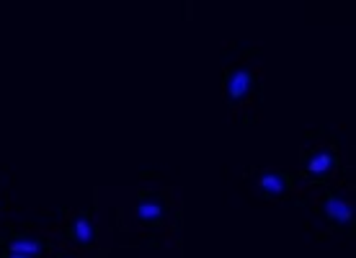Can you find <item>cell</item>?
<instances>
[{
	"instance_id": "7",
	"label": "cell",
	"mask_w": 356,
	"mask_h": 258,
	"mask_svg": "<svg viewBox=\"0 0 356 258\" xmlns=\"http://www.w3.org/2000/svg\"><path fill=\"white\" fill-rule=\"evenodd\" d=\"M49 250V241L34 238V235H16L8 241V253H24V256H42Z\"/></svg>"
},
{
	"instance_id": "2",
	"label": "cell",
	"mask_w": 356,
	"mask_h": 258,
	"mask_svg": "<svg viewBox=\"0 0 356 258\" xmlns=\"http://www.w3.org/2000/svg\"><path fill=\"white\" fill-rule=\"evenodd\" d=\"M253 86H256V72L245 67V65H235L225 72V98L230 106H238L243 101H248V96L253 93Z\"/></svg>"
},
{
	"instance_id": "5",
	"label": "cell",
	"mask_w": 356,
	"mask_h": 258,
	"mask_svg": "<svg viewBox=\"0 0 356 258\" xmlns=\"http://www.w3.org/2000/svg\"><path fill=\"white\" fill-rule=\"evenodd\" d=\"M137 220L143 225H161L165 217H168V204H165V199L158 194H145L140 196V202H137Z\"/></svg>"
},
{
	"instance_id": "1",
	"label": "cell",
	"mask_w": 356,
	"mask_h": 258,
	"mask_svg": "<svg viewBox=\"0 0 356 258\" xmlns=\"http://www.w3.org/2000/svg\"><path fill=\"white\" fill-rule=\"evenodd\" d=\"M323 214H325V220L330 225H336L341 230H354L356 209H354V202L346 194L333 191V188L325 191V196H323Z\"/></svg>"
},
{
	"instance_id": "4",
	"label": "cell",
	"mask_w": 356,
	"mask_h": 258,
	"mask_svg": "<svg viewBox=\"0 0 356 258\" xmlns=\"http://www.w3.org/2000/svg\"><path fill=\"white\" fill-rule=\"evenodd\" d=\"M65 238H67V241H72L75 245H81V248H90V245L96 243V238H98L96 223H93L90 212L75 214V217L70 220V225L65 227Z\"/></svg>"
},
{
	"instance_id": "9",
	"label": "cell",
	"mask_w": 356,
	"mask_h": 258,
	"mask_svg": "<svg viewBox=\"0 0 356 258\" xmlns=\"http://www.w3.org/2000/svg\"><path fill=\"white\" fill-rule=\"evenodd\" d=\"M54 258H78V256H72V253H57Z\"/></svg>"
},
{
	"instance_id": "8",
	"label": "cell",
	"mask_w": 356,
	"mask_h": 258,
	"mask_svg": "<svg viewBox=\"0 0 356 258\" xmlns=\"http://www.w3.org/2000/svg\"><path fill=\"white\" fill-rule=\"evenodd\" d=\"M6 258H34V256H24V253H8Z\"/></svg>"
},
{
	"instance_id": "3",
	"label": "cell",
	"mask_w": 356,
	"mask_h": 258,
	"mask_svg": "<svg viewBox=\"0 0 356 258\" xmlns=\"http://www.w3.org/2000/svg\"><path fill=\"white\" fill-rule=\"evenodd\" d=\"M336 168H339V152L330 150V147H318V150H312L302 161L305 176L315 178V181L330 178L336 173Z\"/></svg>"
},
{
	"instance_id": "6",
	"label": "cell",
	"mask_w": 356,
	"mask_h": 258,
	"mask_svg": "<svg viewBox=\"0 0 356 258\" xmlns=\"http://www.w3.org/2000/svg\"><path fill=\"white\" fill-rule=\"evenodd\" d=\"M256 184H259V194L264 199H282L286 196V191H292V178L282 170H264Z\"/></svg>"
}]
</instances>
